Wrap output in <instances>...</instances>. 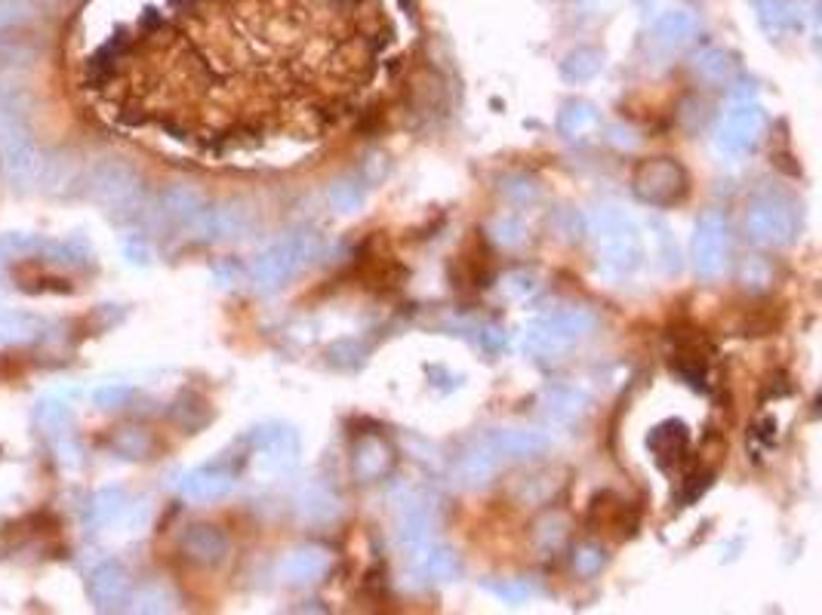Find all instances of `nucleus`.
<instances>
[{"label": "nucleus", "mask_w": 822, "mask_h": 615, "mask_svg": "<svg viewBox=\"0 0 822 615\" xmlns=\"http://www.w3.org/2000/svg\"><path fill=\"white\" fill-rule=\"evenodd\" d=\"M592 311L585 308H564V311H554L549 317L533 321L524 330V351L537 361H558L564 357L573 345H580L582 339H589L594 333Z\"/></svg>", "instance_id": "f03ea898"}, {"label": "nucleus", "mask_w": 822, "mask_h": 615, "mask_svg": "<svg viewBox=\"0 0 822 615\" xmlns=\"http://www.w3.org/2000/svg\"><path fill=\"white\" fill-rule=\"evenodd\" d=\"M740 281L745 290H768L770 283H773V265H770L768 259H761V255H752V259H745L740 268Z\"/></svg>", "instance_id": "7c9ffc66"}, {"label": "nucleus", "mask_w": 822, "mask_h": 615, "mask_svg": "<svg viewBox=\"0 0 822 615\" xmlns=\"http://www.w3.org/2000/svg\"><path fill=\"white\" fill-rule=\"evenodd\" d=\"M755 13L761 28L768 31L770 38H782L792 22H795V13L789 7V0H755Z\"/></svg>", "instance_id": "bb28decb"}, {"label": "nucleus", "mask_w": 822, "mask_h": 615, "mask_svg": "<svg viewBox=\"0 0 822 615\" xmlns=\"http://www.w3.org/2000/svg\"><path fill=\"white\" fill-rule=\"evenodd\" d=\"M604 68V53L594 50V47H580L573 53H567V59L561 62V74H564L570 83H585L594 81Z\"/></svg>", "instance_id": "b1692460"}, {"label": "nucleus", "mask_w": 822, "mask_h": 615, "mask_svg": "<svg viewBox=\"0 0 822 615\" xmlns=\"http://www.w3.org/2000/svg\"><path fill=\"white\" fill-rule=\"evenodd\" d=\"M231 490H234L231 474H225V471L219 468H201L182 481V495L191 498V502H219V498H225Z\"/></svg>", "instance_id": "412c9836"}, {"label": "nucleus", "mask_w": 822, "mask_h": 615, "mask_svg": "<svg viewBox=\"0 0 822 615\" xmlns=\"http://www.w3.org/2000/svg\"><path fill=\"white\" fill-rule=\"evenodd\" d=\"M394 468V446L382 434H364L358 437L351 450V474L358 483L385 481Z\"/></svg>", "instance_id": "9b49d317"}, {"label": "nucleus", "mask_w": 822, "mask_h": 615, "mask_svg": "<svg viewBox=\"0 0 822 615\" xmlns=\"http://www.w3.org/2000/svg\"><path fill=\"white\" fill-rule=\"evenodd\" d=\"M490 591L509 603H524L540 594V588H533V585H527V582H502V585H490Z\"/></svg>", "instance_id": "72a5a7b5"}, {"label": "nucleus", "mask_w": 822, "mask_h": 615, "mask_svg": "<svg viewBox=\"0 0 822 615\" xmlns=\"http://www.w3.org/2000/svg\"><path fill=\"white\" fill-rule=\"evenodd\" d=\"M493 238H497V243H502V246H518V243L524 241V225H521V219H512V215L497 219Z\"/></svg>", "instance_id": "473e14b6"}, {"label": "nucleus", "mask_w": 822, "mask_h": 615, "mask_svg": "<svg viewBox=\"0 0 822 615\" xmlns=\"http://www.w3.org/2000/svg\"><path fill=\"white\" fill-rule=\"evenodd\" d=\"M93 194L96 201L106 203L111 213H133L139 206V198H142V185L130 167L106 163L93 179Z\"/></svg>", "instance_id": "9d476101"}, {"label": "nucleus", "mask_w": 822, "mask_h": 615, "mask_svg": "<svg viewBox=\"0 0 822 615\" xmlns=\"http://www.w3.org/2000/svg\"><path fill=\"white\" fill-rule=\"evenodd\" d=\"M490 443V450L497 453V458L505 465V462H527L533 455H542L549 450V437L542 431L533 429H505V431H493L484 437Z\"/></svg>", "instance_id": "ddd939ff"}, {"label": "nucleus", "mask_w": 822, "mask_h": 615, "mask_svg": "<svg viewBox=\"0 0 822 615\" xmlns=\"http://www.w3.org/2000/svg\"><path fill=\"white\" fill-rule=\"evenodd\" d=\"M730 250H733V241H730V225L728 219L721 213H705L696 222V231H693V265H696V274L705 278V281H714L724 274V268L730 265Z\"/></svg>", "instance_id": "0eeeda50"}, {"label": "nucleus", "mask_w": 822, "mask_h": 615, "mask_svg": "<svg viewBox=\"0 0 822 615\" xmlns=\"http://www.w3.org/2000/svg\"><path fill=\"white\" fill-rule=\"evenodd\" d=\"M318 246H321V241H318L314 231H293L283 241L271 243L269 250L253 262V283H257V290L271 293V290L287 286L302 268L309 265V259H314Z\"/></svg>", "instance_id": "7ed1b4c3"}, {"label": "nucleus", "mask_w": 822, "mask_h": 615, "mask_svg": "<svg viewBox=\"0 0 822 615\" xmlns=\"http://www.w3.org/2000/svg\"><path fill=\"white\" fill-rule=\"evenodd\" d=\"M367 182L364 179H339L337 185H330L327 191V203L337 210L339 215L361 213L367 203Z\"/></svg>", "instance_id": "a878e982"}, {"label": "nucleus", "mask_w": 822, "mask_h": 615, "mask_svg": "<svg viewBox=\"0 0 822 615\" xmlns=\"http://www.w3.org/2000/svg\"><path fill=\"white\" fill-rule=\"evenodd\" d=\"M564 533H567L564 517H558V514H554V517H549V521L540 526V533H537V542H540V548L554 551L558 545H561V542H564Z\"/></svg>", "instance_id": "f704fd0d"}, {"label": "nucleus", "mask_w": 822, "mask_h": 615, "mask_svg": "<svg viewBox=\"0 0 822 615\" xmlns=\"http://www.w3.org/2000/svg\"><path fill=\"white\" fill-rule=\"evenodd\" d=\"M601 127V114H598V108L592 102H582V99H573V102H567L561 108V114H558V130L567 139H573V142H580V139H589Z\"/></svg>", "instance_id": "4be33fe9"}, {"label": "nucleus", "mask_w": 822, "mask_h": 615, "mask_svg": "<svg viewBox=\"0 0 822 615\" xmlns=\"http://www.w3.org/2000/svg\"><path fill=\"white\" fill-rule=\"evenodd\" d=\"M330 551L321 545H302L293 548L290 554H283V561L278 563V575H281L283 585L290 588H305V585H318L327 573H330Z\"/></svg>", "instance_id": "f8f14e48"}, {"label": "nucleus", "mask_w": 822, "mask_h": 615, "mask_svg": "<svg viewBox=\"0 0 822 615\" xmlns=\"http://www.w3.org/2000/svg\"><path fill=\"white\" fill-rule=\"evenodd\" d=\"M648 446L660 468H672V465H678V462L688 455V446H690L688 425H684L681 419H669V422H662V425H656V429L650 431Z\"/></svg>", "instance_id": "f3484780"}, {"label": "nucleus", "mask_w": 822, "mask_h": 615, "mask_svg": "<svg viewBox=\"0 0 822 615\" xmlns=\"http://www.w3.org/2000/svg\"><path fill=\"white\" fill-rule=\"evenodd\" d=\"M641 3H644L648 16H662L665 10H672V0H641Z\"/></svg>", "instance_id": "c9c22d12"}, {"label": "nucleus", "mask_w": 822, "mask_h": 615, "mask_svg": "<svg viewBox=\"0 0 822 615\" xmlns=\"http://www.w3.org/2000/svg\"><path fill=\"white\" fill-rule=\"evenodd\" d=\"M497 453L490 450V443L478 441L474 446H469L465 453L459 455L457 468H453V483H457L459 490H478V486H484V483L493 481V474L499 471Z\"/></svg>", "instance_id": "4468645a"}, {"label": "nucleus", "mask_w": 822, "mask_h": 615, "mask_svg": "<svg viewBox=\"0 0 822 615\" xmlns=\"http://www.w3.org/2000/svg\"><path fill=\"white\" fill-rule=\"evenodd\" d=\"M299 434L283 425H265L253 434V468L262 477H281L297 468Z\"/></svg>", "instance_id": "6e6552de"}, {"label": "nucleus", "mask_w": 822, "mask_h": 615, "mask_svg": "<svg viewBox=\"0 0 822 615\" xmlns=\"http://www.w3.org/2000/svg\"><path fill=\"white\" fill-rule=\"evenodd\" d=\"M693 71H696V78H700L702 83L721 87V83L733 81V74H736V59H733L728 50L709 47V50H702V53L696 56Z\"/></svg>", "instance_id": "5701e85b"}, {"label": "nucleus", "mask_w": 822, "mask_h": 615, "mask_svg": "<svg viewBox=\"0 0 822 615\" xmlns=\"http://www.w3.org/2000/svg\"><path fill=\"white\" fill-rule=\"evenodd\" d=\"M293 511H297V521L305 523V526H327L339 517V495L324 486V483H309L302 486L293 502Z\"/></svg>", "instance_id": "2eb2a0df"}, {"label": "nucleus", "mask_w": 822, "mask_h": 615, "mask_svg": "<svg viewBox=\"0 0 822 615\" xmlns=\"http://www.w3.org/2000/svg\"><path fill=\"white\" fill-rule=\"evenodd\" d=\"M410 563H413V573L425 582H450L459 573L457 554L438 542H422L417 548H410Z\"/></svg>", "instance_id": "a211bd4d"}, {"label": "nucleus", "mask_w": 822, "mask_h": 615, "mask_svg": "<svg viewBox=\"0 0 822 615\" xmlns=\"http://www.w3.org/2000/svg\"><path fill=\"white\" fill-rule=\"evenodd\" d=\"M745 228H749V238L761 246H789L801 231L798 203L782 191H764L749 206Z\"/></svg>", "instance_id": "20e7f679"}, {"label": "nucleus", "mask_w": 822, "mask_h": 615, "mask_svg": "<svg viewBox=\"0 0 822 615\" xmlns=\"http://www.w3.org/2000/svg\"><path fill=\"white\" fill-rule=\"evenodd\" d=\"M394 505H398V538L404 548H417L432 538V530L438 526V505L432 495L410 486L394 498Z\"/></svg>", "instance_id": "1a4fd4ad"}, {"label": "nucleus", "mask_w": 822, "mask_h": 615, "mask_svg": "<svg viewBox=\"0 0 822 615\" xmlns=\"http://www.w3.org/2000/svg\"><path fill=\"white\" fill-rule=\"evenodd\" d=\"M764 127H768L764 108L758 105L752 95L736 93L728 111H724L721 123H718V130H714V151L730 158V161L745 158L758 145Z\"/></svg>", "instance_id": "39448f33"}, {"label": "nucleus", "mask_w": 822, "mask_h": 615, "mask_svg": "<svg viewBox=\"0 0 822 615\" xmlns=\"http://www.w3.org/2000/svg\"><path fill=\"white\" fill-rule=\"evenodd\" d=\"M163 210L167 215H173L176 222H198L203 213V201L191 188H170L163 194Z\"/></svg>", "instance_id": "cd10ccee"}, {"label": "nucleus", "mask_w": 822, "mask_h": 615, "mask_svg": "<svg viewBox=\"0 0 822 615\" xmlns=\"http://www.w3.org/2000/svg\"><path fill=\"white\" fill-rule=\"evenodd\" d=\"M607 554L601 545H580V548L573 551V569L582 578H594V575L604 569Z\"/></svg>", "instance_id": "2f4dec72"}, {"label": "nucleus", "mask_w": 822, "mask_h": 615, "mask_svg": "<svg viewBox=\"0 0 822 615\" xmlns=\"http://www.w3.org/2000/svg\"><path fill=\"white\" fill-rule=\"evenodd\" d=\"M201 228L213 238V241H238V238H247L250 228H253V210L243 206V203H225L213 213L207 215V210L201 213Z\"/></svg>", "instance_id": "dca6fc26"}, {"label": "nucleus", "mask_w": 822, "mask_h": 615, "mask_svg": "<svg viewBox=\"0 0 822 615\" xmlns=\"http://www.w3.org/2000/svg\"><path fill=\"white\" fill-rule=\"evenodd\" d=\"M182 551L189 554L191 561L203 563V566H213V563L225 561V554H229V535L217 530V526L198 523V526H191L189 533L182 535Z\"/></svg>", "instance_id": "aec40b11"}, {"label": "nucleus", "mask_w": 822, "mask_h": 615, "mask_svg": "<svg viewBox=\"0 0 822 615\" xmlns=\"http://www.w3.org/2000/svg\"><path fill=\"white\" fill-rule=\"evenodd\" d=\"M688 170L672 158H650L634 167L632 191L648 206H674L688 198Z\"/></svg>", "instance_id": "423d86ee"}, {"label": "nucleus", "mask_w": 822, "mask_h": 615, "mask_svg": "<svg viewBox=\"0 0 822 615\" xmlns=\"http://www.w3.org/2000/svg\"><path fill=\"white\" fill-rule=\"evenodd\" d=\"M700 31V22L690 10H665V13L656 19V28H653V41L660 50L665 53H674V50H684Z\"/></svg>", "instance_id": "6ab92c4d"}, {"label": "nucleus", "mask_w": 822, "mask_h": 615, "mask_svg": "<svg viewBox=\"0 0 822 615\" xmlns=\"http://www.w3.org/2000/svg\"><path fill=\"white\" fill-rule=\"evenodd\" d=\"M502 293H505V299H512V302H527V299H533V295L540 293V278L533 271H527V268L509 271L502 278Z\"/></svg>", "instance_id": "c756f323"}, {"label": "nucleus", "mask_w": 822, "mask_h": 615, "mask_svg": "<svg viewBox=\"0 0 822 615\" xmlns=\"http://www.w3.org/2000/svg\"><path fill=\"white\" fill-rule=\"evenodd\" d=\"M589 234L594 241V253L604 271L625 278L641 262V234L620 206H598L589 215Z\"/></svg>", "instance_id": "f257e3e1"}, {"label": "nucleus", "mask_w": 822, "mask_h": 615, "mask_svg": "<svg viewBox=\"0 0 822 615\" xmlns=\"http://www.w3.org/2000/svg\"><path fill=\"white\" fill-rule=\"evenodd\" d=\"M589 410V397L577 389H554L545 394V415L552 422H573Z\"/></svg>", "instance_id": "393cba45"}, {"label": "nucleus", "mask_w": 822, "mask_h": 615, "mask_svg": "<svg viewBox=\"0 0 822 615\" xmlns=\"http://www.w3.org/2000/svg\"><path fill=\"white\" fill-rule=\"evenodd\" d=\"M127 591V578L118 566H102L93 578V597L99 606H114L123 601Z\"/></svg>", "instance_id": "c85d7f7f"}]
</instances>
